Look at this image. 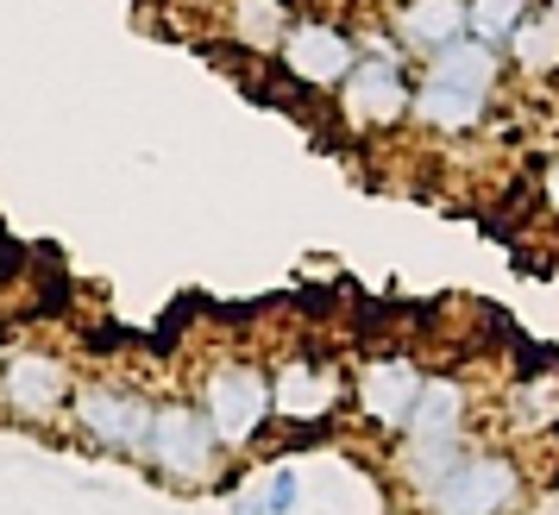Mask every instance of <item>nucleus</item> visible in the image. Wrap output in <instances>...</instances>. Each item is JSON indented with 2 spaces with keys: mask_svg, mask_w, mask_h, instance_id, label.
<instances>
[{
  "mask_svg": "<svg viewBox=\"0 0 559 515\" xmlns=\"http://www.w3.org/2000/svg\"><path fill=\"white\" fill-rule=\"evenodd\" d=\"M503 76V51L484 45V38H453L428 57V76L415 82V101L408 113L433 132H472L490 113V88Z\"/></svg>",
  "mask_w": 559,
  "mask_h": 515,
  "instance_id": "f257e3e1",
  "label": "nucleus"
},
{
  "mask_svg": "<svg viewBox=\"0 0 559 515\" xmlns=\"http://www.w3.org/2000/svg\"><path fill=\"white\" fill-rule=\"evenodd\" d=\"M157 403L127 378H82L70 396V428L102 453H145Z\"/></svg>",
  "mask_w": 559,
  "mask_h": 515,
  "instance_id": "f03ea898",
  "label": "nucleus"
},
{
  "mask_svg": "<svg viewBox=\"0 0 559 515\" xmlns=\"http://www.w3.org/2000/svg\"><path fill=\"white\" fill-rule=\"evenodd\" d=\"M70 396H76V371L63 352H51V346H7L0 352V409L13 421L45 428L57 415H70Z\"/></svg>",
  "mask_w": 559,
  "mask_h": 515,
  "instance_id": "7ed1b4c3",
  "label": "nucleus"
},
{
  "mask_svg": "<svg viewBox=\"0 0 559 515\" xmlns=\"http://www.w3.org/2000/svg\"><path fill=\"white\" fill-rule=\"evenodd\" d=\"M221 453L227 446H221L214 421L195 403H157L152 434H145V453L139 459H152L157 478H170V484H207L221 471Z\"/></svg>",
  "mask_w": 559,
  "mask_h": 515,
  "instance_id": "20e7f679",
  "label": "nucleus"
},
{
  "mask_svg": "<svg viewBox=\"0 0 559 515\" xmlns=\"http://www.w3.org/2000/svg\"><path fill=\"white\" fill-rule=\"evenodd\" d=\"M195 409L214 421L221 446H246V440L277 415V403H271V378H264L258 364L227 359V364H214L202 384H195Z\"/></svg>",
  "mask_w": 559,
  "mask_h": 515,
  "instance_id": "39448f33",
  "label": "nucleus"
},
{
  "mask_svg": "<svg viewBox=\"0 0 559 515\" xmlns=\"http://www.w3.org/2000/svg\"><path fill=\"white\" fill-rule=\"evenodd\" d=\"M277 57H283V70H289V82H302V88H340L358 63V38L346 26L321 20V13H308V20H289Z\"/></svg>",
  "mask_w": 559,
  "mask_h": 515,
  "instance_id": "423d86ee",
  "label": "nucleus"
},
{
  "mask_svg": "<svg viewBox=\"0 0 559 515\" xmlns=\"http://www.w3.org/2000/svg\"><path fill=\"white\" fill-rule=\"evenodd\" d=\"M415 101V88H408L403 63L396 57H365L358 51L353 76L340 82V107H346V120L353 127H396Z\"/></svg>",
  "mask_w": 559,
  "mask_h": 515,
  "instance_id": "0eeeda50",
  "label": "nucleus"
},
{
  "mask_svg": "<svg viewBox=\"0 0 559 515\" xmlns=\"http://www.w3.org/2000/svg\"><path fill=\"white\" fill-rule=\"evenodd\" d=\"M515 484H522V478H515L509 459H472V453H465L428 496H433V515H503Z\"/></svg>",
  "mask_w": 559,
  "mask_h": 515,
  "instance_id": "6e6552de",
  "label": "nucleus"
},
{
  "mask_svg": "<svg viewBox=\"0 0 559 515\" xmlns=\"http://www.w3.org/2000/svg\"><path fill=\"white\" fill-rule=\"evenodd\" d=\"M415 396H421V371L408 359H378V364H365V378H358V409L371 415L378 428H408Z\"/></svg>",
  "mask_w": 559,
  "mask_h": 515,
  "instance_id": "1a4fd4ad",
  "label": "nucleus"
},
{
  "mask_svg": "<svg viewBox=\"0 0 559 515\" xmlns=\"http://www.w3.org/2000/svg\"><path fill=\"white\" fill-rule=\"evenodd\" d=\"M390 38L415 57H433L440 45L465 38V0H403L390 13Z\"/></svg>",
  "mask_w": 559,
  "mask_h": 515,
  "instance_id": "9d476101",
  "label": "nucleus"
},
{
  "mask_svg": "<svg viewBox=\"0 0 559 515\" xmlns=\"http://www.w3.org/2000/svg\"><path fill=\"white\" fill-rule=\"evenodd\" d=\"M271 403H277L283 421H328L333 403H340V384H333V371H321V364L289 359L271 378Z\"/></svg>",
  "mask_w": 559,
  "mask_h": 515,
  "instance_id": "9b49d317",
  "label": "nucleus"
},
{
  "mask_svg": "<svg viewBox=\"0 0 559 515\" xmlns=\"http://www.w3.org/2000/svg\"><path fill=\"white\" fill-rule=\"evenodd\" d=\"M221 32L227 45L252 57H277L283 32H289V7L283 0H221Z\"/></svg>",
  "mask_w": 559,
  "mask_h": 515,
  "instance_id": "f8f14e48",
  "label": "nucleus"
},
{
  "mask_svg": "<svg viewBox=\"0 0 559 515\" xmlns=\"http://www.w3.org/2000/svg\"><path fill=\"white\" fill-rule=\"evenodd\" d=\"M459 421H465V384L453 378H421V396L408 409V440H453Z\"/></svg>",
  "mask_w": 559,
  "mask_h": 515,
  "instance_id": "ddd939ff",
  "label": "nucleus"
},
{
  "mask_svg": "<svg viewBox=\"0 0 559 515\" xmlns=\"http://www.w3.org/2000/svg\"><path fill=\"white\" fill-rule=\"evenodd\" d=\"M503 51H509V63H515L522 76H554L559 70V13L554 7H540V13L528 7V20L509 32Z\"/></svg>",
  "mask_w": 559,
  "mask_h": 515,
  "instance_id": "4468645a",
  "label": "nucleus"
},
{
  "mask_svg": "<svg viewBox=\"0 0 559 515\" xmlns=\"http://www.w3.org/2000/svg\"><path fill=\"white\" fill-rule=\"evenodd\" d=\"M528 20V0H465V32L484 38V45H497L503 51L509 32Z\"/></svg>",
  "mask_w": 559,
  "mask_h": 515,
  "instance_id": "2eb2a0df",
  "label": "nucleus"
},
{
  "mask_svg": "<svg viewBox=\"0 0 559 515\" xmlns=\"http://www.w3.org/2000/svg\"><path fill=\"white\" fill-rule=\"evenodd\" d=\"M509 415H515L522 428H547V421H559V371L528 378V384L509 396Z\"/></svg>",
  "mask_w": 559,
  "mask_h": 515,
  "instance_id": "dca6fc26",
  "label": "nucleus"
},
{
  "mask_svg": "<svg viewBox=\"0 0 559 515\" xmlns=\"http://www.w3.org/2000/svg\"><path fill=\"white\" fill-rule=\"evenodd\" d=\"M296 503H302V478H296V471H271V484H264V510L271 515H296Z\"/></svg>",
  "mask_w": 559,
  "mask_h": 515,
  "instance_id": "f3484780",
  "label": "nucleus"
},
{
  "mask_svg": "<svg viewBox=\"0 0 559 515\" xmlns=\"http://www.w3.org/2000/svg\"><path fill=\"white\" fill-rule=\"evenodd\" d=\"M233 515H271L264 510V490H239V496H233Z\"/></svg>",
  "mask_w": 559,
  "mask_h": 515,
  "instance_id": "a211bd4d",
  "label": "nucleus"
},
{
  "mask_svg": "<svg viewBox=\"0 0 559 515\" xmlns=\"http://www.w3.org/2000/svg\"><path fill=\"white\" fill-rule=\"evenodd\" d=\"M540 195H547V207L559 214V157L547 164V177H540Z\"/></svg>",
  "mask_w": 559,
  "mask_h": 515,
  "instance_id": "6ab92c4d",
  "label": "nucleus"
},
{
  "mask_svg": "<svg viewBox=\"0 0 559 515\" xmlns=\"http://www.w3.org/2000/svg\"><path fill=\"white\" fill-rule=\"evenodd\" d=\"M540 515H559V490H554V496H547V510H540Z\"/></svg>",
  "mask_w": 559,
  "mask_h": 515,
  "instance_id": "aec40b11",
  "label": "nucleus"
},
{
  "mask_svg": "<svg viewBox=\"0 0 559 515\" xmlns=\"http://www.w3.org/2000/svg\"><path fill=\"white\" fill-rule=\"evenodd\" d=\"M0 352H7V327H0Z\"/></svg>",
  "mask_w": 559,
  "mask_h": 515,
  "instance_id": "412c9836",
  "label": "nucleus"
},
{
  "mask_svg": "<svg viewBox=\"0 0 559 515\" xmlns=\"http://www.w3.org/2000/svg\"><path fill=\"white\" fill-rule=\"evenodd\" d=\"M547 7H554V13H559V0H547Z\"/></svg>",
  "mask_w": 559,
  "mask_h": 515,
  "instance_id": "4be33fe9",
  "label": "nucleus"
}]
</instances>
